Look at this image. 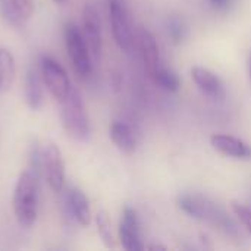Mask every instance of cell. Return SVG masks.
<instances>
[{"instance_id": "obj_1", "label": "cell", "mask_w": 251, "mask_h": 251, "mask_svg": "<svg viewBox=\"0 0 251 251\" xmlns=\"http://www.w3.org/2000/svg\"><path fill=\"white\" fill-rule=\"evenodd\" d=\"M12 203L19 225L24 228H31L38 215V187L37 178L32 172L25 171L19 175Z\"/></svg>"}, {"instance_id": "obj_2", "label": "cell", "mask_w": 251, "mask_h": 251, "mask_svg": "<svg viewBox=\"0 0 251 251\" xmlns=\"http://www.w3.org/2000/svg\"><path fill=\"white\" fill-rule=\"evenodd\" d=\"M60 104V122L66 134L78 141H87L90 138L91 129L79 91L72 88L69 96Z\"/></svg>"}, {"instance_id": "obj_3", "label": "cell", "mask_w": 251, "mask_h": 251, "mask_svg": "<svg viewBox=\"0 0 251 251\" xmlns=\"http://www.w3.org/2000/svg\"><path fill=\"white\" fill-rule=\"evenodd\" d=\"M65 44L75 72L82 78L90 76L93 71V63H91L93 56L82 35V31L72 22L66 24L65 26Z\"/></svg>"}, {"instance_id": "obj_4", "label": "cell", "mask_w": 251, "mask_h": 251, "mask_svg": "<svg viewBox=\"0 0 251 251\" xmlns=\"http://www.w3.org/2000/svg\"><path fill=\"white\" fill-rule=\"evenodd\" d=\"M40 68H41V76H43L44 85L47 87L50 94L59 103H62L72 90L71 81L65 68L51 56H43Z\"/></svg>"}, {"instance_id": "obj_5", "label": "cell", "mask_w": 251, "mask_h": 251, "mask_svg": "<svg viewBox=\"0 0 251 251\" xmlns=\"http://www.w3.org/2000/svg\"><path fill=\"white\" fill-rule=\"evenodd\" d=\"M41 171L44 174L46 182L51 191L60 193L65 187L66 171L65 160L60 149L56 144H49L41 153Z\"/></svg>"}, {"instance_id": "obj_6", "label": "cell", "mask_w": 251, "mask_h": 251, "mask_svg": "<svg viewBox=\"0 0 251 251\" xmlns=\"http://www.w3.org/2000/svg\"><path fill=\"white\" fill-rule=\"evenodd\" d=\"M109 15L115 43L124 53L132 51V31L124 0H109Z\"/></svg>"}, {"instance_id": "obj_7", "label": "cell", "mask_w": 251, "mask_h": 251, "mask_svg": "<svg viewBox=\"0 0 251 251\" xmlns=\"http://www.w3.org/2000/svg\"><path fill=\"white\" fill-rule=\"evenodd\" d=\"M82 35L87 41L93 59L100 60L103 51L101 22L99 12L93 4H85L82 10Z\"/></svg>"}, {"instance_id": "obj_8", "label": "cell", "mask_w": 251, "mask_h": 251, "mask_svg": "<svg viewBox=\"0 0 251 251\" xmlns=\"http://www.w3.org/2000/svg\"><path fill=\"white\" fill-rule=\"evenodd\" d=\"M119 240L126 251H141L144 249L140 234V222L137 212L131 207H125L119 222Z\"/></svg>"}, {"instance_id": "obj_9", "label": "cell", "mask_w": 251, "mask_h": 251, "mask_svg": "<svg viewBox=\"0 0 251 251\" xmlns=\"http://www.w3.org/2000/svg\"><path fill=\"white\" fill-rule=\"evenodd\" d=\"M65 207L68 215L81 226L91 224V210L87 196L76 187H71L65 193Z\"/></svg>"}, {"instance_id": "obj_10", "label": "cell", "mask_w": 251, "mask_h": 251, "mask_svg": "<svg viewBox=\"0 0 251 251\" xmlns=\"http://www.w3.org/2000/svg\"><path fill=\"white\" fill-rule=\"evenodd\" d=\"M191 76L199 87V90L213 100H222L225 97V88L222 81L209 69L203 66H194L191 69Z\"/></svg>"}, {"instance_id": "obj_11", "label": "cell", "mask_w": 251, "mask_h": 251, "mask_svg": "<svg viewBox=\"0 0 251 251\" xmlns=\"http://www.w3.org/2000/svg\"><path fill=\"white\" fill-rule=\"evenodd\" d=\"M210 143L216 151H219L224 156L240 159V160H250L251 159V147L247 146L244 141L225 135V134H216L210 138Z\"/></svg>"}, {"instance_id": "obj_12", "label": "cell", "mask_w": 251, "mask_h": 251, "mask_svg": "<svg viewBox=\"0 0 251 251\" xmlns=\"http://www.w3.org/2000/svg\"><path fill=\"white\" fill-rule=\"evenodd\" d=\"M138 46H140L143 62H144V68L151 78L154 72L160 68V53H159L157 41L150 31H147L146 28H141L138 32Z\"/></svg>"}, {"instance_id": "obj_13", "label": "cell", "mask_w": 251, "mask_h": 251, "mask_svg": "<svg viewBox=\"0 0 251 251\" xmlns=\"http://www.w3.org/2000/svg\"><path fill=\"white\" fill-rule=\"evenodd\" d=\"M3 16L13 25H22L34 13V0H0Z\"/></svg>"}, {"instance_id": "obj_14", "label": "cell", "mask_w": 251, "mask_h": 251, "mask_svg": "<svg viewBox=\"0 0 251 251\" xmlns=\"http://www.w3.org/2000/svg\"><path fill=\"white\" fill-rule=\"evenodd\" d=\"M110 140L125 154H131L137 149V137L132 128L125 122L116 121L110 125Z\"/></svg>"}, {"instance_id": "obj_15", "label": "cell", "mask_w": 251, "mask_h": 251, "mask_svg": "<svg viewBox=\"0 0 251 251\" xmlns=\"http://www.w3.org/2000/svg\"><path fill=\"white\" fill-rule=\"evenodd\" d=\"M25 100L29 109L40 110L44 104V90L37 69L29 68L25 75Z\"/></svg>"}, {"instance_id": "obj_16", "label": "cell", "mask_w": 251, "mask_h": 251, "mask_svg": "<svg viewBox=\"0 0 251 251\" xmlns=\"http://www.w3.org/2000/svg\"><path fill=\"white\" fill-rule=\"evenodd\" d=\"M15 57L7 49H0V93L10 88L15 78Z\"/></svg>"}, {"instance_id": "obj_17", "label": "cell", "mask_w": 251, "mask_h": 251, "mask_svg": "<svg viewBox=\"0 0 251 251\" xmlns=\"http://www.w3.org/2000/svg\"><path fill=\"white\" fill-rule=\"evenodd\" d=\"M96 225H97L99 237H100L101 243L104 244V247L113 249L115 247V237H113V231H112L110 218H109L106 210H99L97 212V215H96Z\"/></svg>"}, {"instance_id": "obj_18", "label": "cell", "mask_w": 251, "mask_h": 251, "mask_svg": "<svg viewBox=\"0 0 251 251\" xmlns=\"http://www.w3.org/2000/svg\"><path fill=\"white\" fill-rule=\"evenodd\" d=\"M151 78H153V81H154L162 90H165V91L175 93V91L179 90V85H181L179 78H178V75H176L174 71H171V69L159 68V69L154 72V75H153Z\"/></svg>"}, {"instance_id": "obj_19", "label": "cell", "mask_w": 251, "mask_h": 251, "mask_svg": "<svg viewBox=\"0 0 251 251\" xmlns=\"http://www.w3.org/2000/svg\"><path fill=\"white\" fill-rule=\"evenodd\" d=\"M168 34L175 44H179L187 37V25L178 16H172L168 21Z\"/></svg>"}, {"instance_id": "obj_20", "label": "cell", "mask_w": 251, "mask_h": 251, "mask_svg": "<svg viewBox=\"0 0 251 251\" xmlns=\"http://www.w3.org/2000/svg\"><path fill=\"white\" fill-rule=\"evenodd\" d=\"M232 212L235 213V216L240 219V222L244 225V228L247 229V232L251 237V210L249 207L240 204V203H232Z\"/></svg>"}, {"instance_id": "obj_21", "label": "cell", "mask_w": 251, "mask_h": 251, "mask_svg": "<svg viewBox=\"0 0 251 251\" xmlns=\"http://www.w3.org/2000/svg\"><path fill=\"white\" fill-rule=\"evenodd\" d=\"M209 3L212 4V7H215L216 10H228L232 4V0H209Z\"/></svg>"}, {"instance_id": "obj_22", "label": "cell", "mask_w": 251, "mask_h": 251, "mask_svg": "<svg viewBox=\"0 0 251 251\" xmlns=\"http://www.w3.org/2000/svg\"><path fill=\"white\" fill-rule=\"evenodd\" d=\"M149 250H166L165 247H162V246H150V247H147Z\"/></svg>"}, {"instance_id": "obj_23", "label": "cell", "mask_w": 251, "mask_h": 251, "mask_svg": "<svg viewBox=\"0 0 251 251\" xmlns=\"http://www.w3.org/2000/svg\"><path fill=\"white\" fill-rule=\"evenodd\" d=\"M249 76H250V81H251V56H250V59H249Z\"/></svg>"}, {"instance_id": "obj_24", "label": "cell", "mask_w": 251, "mask_h": 251, "mask_svg": "<svg viewBox=\"0 0 251 251\" xmlns=\"http://www.w3.org/2000/svg\"><path fill=\"white\" fill-rule=\"evenodd\" d=\"M53 1H54V3H57V4H63L66 0H53Z\"/></svg>"}]
</instances>
